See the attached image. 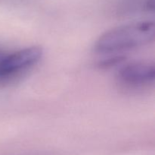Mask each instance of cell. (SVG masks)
I'll return each instance as SVG.
<instances>
[{
    "label": "cell",
    "instance_id": "cell-1",
    "mask_svg": "<svg viewBox=\"0 0 155 155\" xmlns=\"http://www.w3.org/2000/svg\"><path fill=\"white\" fill-rule=\"evenodd\" d=\"M154 38V22L131 23L118 26L101 34L95 43V49L99 53H115L146 45Z\"/></svg>",
    "mask_w": 155,
    "mask_h": 155
},
{
    "label": "cell",
    "instance_id": "cell-2",
    "mask_svg": "<svg viewBox=\"0 0 155 155\" xmlns=\"http://www.w3.org/2000/svg\"><path fill=\"white\" fill-rule=\"evenodd\" d=\"M43 55L41 47L33 46L2 56L0 59V78L8 77L33 66Z\"/></svg>",
    "mask_w": 155,
    "mask_h": 155
},
{
    "label": "cell",
    "instance_id": "cell-3",
    "mask_svg": "<svg viewBox=\"0 0 155 155\" xmlns=\"http://www.w3.org/2000/svg\"><path fill=\"white\" fill-rule=\"evenodd\" d=\"M122 81L130 85L153 83L155 79V66L148 62H134L125 65L119 72Z\"/></svg>",
    "mask_w": 155,
    "mask_h": 155
},
{
    "label": "cell",
    "instance_id": "cell-4",
    "mask_svg": "<svg viewBox=\"0 0 155 155\" xmlns=\"http://www.w3.org/2000/svg\"><path fill=\"white\" fill-rule=\"evenodd\" d=\"M2 56H3V55L2 54V53H1V52H0V59H1V58H2Z\"/></svg>",
    "mask_w": 155,
    "mask_h": 155
}]
</instances>
